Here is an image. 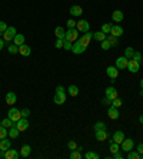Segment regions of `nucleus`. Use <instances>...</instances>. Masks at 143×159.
Returning <instances> with one entry per match:
<instances>
[{
    "instance_id": "49530a36",
    "label": "nucleus",
    "mask_w": 143,
    "mask_h": 159,
    "mask_svg": "<svg viewBox=\"0 0 143 159\" xmlns=\"http://www.w3.org/2000/svg\"><path fill=\"white\" fill-rule=\"evenodd\" d=\"M72 47H73V43L69 42V40H65V46H63V49H65V50H72Z\"/></svg>"
},
{
    "instance_id": "9b49d317",
    "label": "nucleus",
    "mask_w": 143,
    "mask_h": 159,
    "mask_svg": "<svg viewBox=\"0 0 143 159\" xmlns=\"http://www.w3.org/2000/svg\"><path fill=\"white\" fill-rule=\"evenodd\" d=\"M127 63H129V59L126 56H120L116 60V67L117 69H127Z\"/></svg>"
},
{
    "instance_id": "79ce46f5",
    "label": "nucleus",
    "mask_w": 143,
    "mask_h": 159,
    "mask_svg": "<svg viewBox=\"0 0 143 159\" xmlns=\"http://www.w3.org/2000/svg\"><path fill=\"white\" fill-rule=\"evenodd\" d=\"M63 46H65V39L56 40V43H54V47H56V49H63Z\"/></svg>"
},
{
    "instance_id": "20e7f679",
    "label": "nucleus",
    "mask_w": 143,
    "mask_h": 159,
    "mask_svg": "<svg viewBox=\"0 0 143 159\" xmlns=\"http://www.w3.org/2000/svg\"><path fill=\"white\" fill-rule=\"evenodd\" d=\"M16 29H14V26H9L7 27V30L3 33V40L6 42V43H9L10 40L14 39V36H16Z\"/></svg>"
},
{
    "instance_id": "09e8293b",
    "label": "nucleus",
    "mask_w": 143,
    "mask_h": 159,
    "mask_svg": "<svg viewBox=\"0 0 143 159\" xmlns=\"http://www.w3.org/2000/svg\"><path fill=\"white\" fill-rule=\"evenodd\" d=\"M7 27L9 26H7L4 22H0V33H4V32L7 30Z\"/></svg>"
},
{
    "instance_id": "f3484780",
    "label": "nucleus",
    "mask_w": 143,
    "mask_h": 159,
    "mask_svg": "<svg viewBox=\"0 0 143 159\" xmlns=\"http://www.w3.org/2000/svg\"><path fill=\"white\" fill-rule=\"evenodd\" d=\"M19 53L22 54V56H30V53H32V49H30V46H27L26 43H23V45H20L19 46Z\"/></svg>"
},
{
    "instance_id": "ddd939ff",
    "label": "nucleus",
    "mask_w": 143,
    "mask_h": 159,
    "mask_svg": "<svg viewBox=\"0 0 143 159\" xmlns=\"http://www.w3.org/2000/svg\"><path fill=\"white\" fill-rule=\"evenodd\" d=\"M106 75L110 78V79H117V76H119V69L116 66H109L106 69Z\"/></svg>"
},
{
    "instance_id": "cd10ccee",
    "label": "nucleus",
    "mask_w": 143,
    "mask_h": 159,
    "mask_svg": "<svg viewBox=\"0 0 143 159\" xmlns=\"http://www.w3.org/2000/svg\"><path fill=\"white\" fill-rule=\"evenodd\" d=\"M93 39L99 40V42H103V40L106 39V34H104L102 30H99V32H95V33H93Z\"/></svg>"
},
{
    "instance_id": "473e14b6",
    "label": "nucleus",
    "mask_w": 143,
    "mask_h": 159,
    "mask_svg": "<svg viewBox=\"0 0 143 159\" xmlns=\"http://www.w3.org/2000/svg\"><path fill=\"white\" fill-rule=\"evenodd\" d=\"M82 158H83V155H82V152L77 151V149H74V151L70 152V159H82Z\"/></svg>"
},
{
    "instance_id": "2f4dec72",
    "label": "nucleus",
    "mask_w": 143,
    "mask_h": 159,
    "mask_svg": "<svg viewBox=\"0 0 143 159\" xmlns=\"http://www.w3.org/2000/svg\"><path fill=\"white\" fill-rule=\"evenodd\" d=\"M0 125H1V126H4V128H7V129H9V128H12V126H14V122H13V120H10L9 118H6V119H3L1 122H0Z\"/></svg>"
},
{
    "instance_id": "393cba45",
    "label": "nucleus",
    "mask_w": 143,
    "mask_h": 159,
    "mask_svg": "<svg viewBox=\"0 0 143 159\" xmlns=\"http://www.w3.org/2000/svg\"><path fill=\"white\" fill-rule=\"evenodd\" d=\"M19 133H20V131L17 129V128H16V125L12 126V128H9V136H10V138L16 139V138L19 136Z\"/></svg>"
},
{
    "instance_id": "de8ad7c7",
    "label": "nucleus",
    "mask_w": 143,
    "mask_h": 159,
    "mask_svg": "<svg viewBox=\"0 0 143 159\" xmlns=\"http://www.w3.org/2000/svg\"><path fill=\"white\" fill-rule=\"evenodd\" d=\"M66 25H67L69 29H73V27H76V22H74L73 19H70V20H67V22H66Z\"/></svg>"
},
{
    "instance_id": "c03bdc74",
    "label": "nucleus",
    "mask_w": 143,
    "mask_h": 159,
    "mask_svg": "<svg viewBox=\"0 0 143 159\" xmlns=\"http://www.w3.org/2000/svg\"><path fill=\"white\" fill-rule=\"evenodd\" d=\"M122 103H123V102H122V99H120V98H116L115 100H112V105L116 106V107H120V106H122Z\"/></svg>"
},
{
    "instance_id": "bf43d9fd",
    "label": "nucleus",
    "mask_w": 143,
    "mask_h": 159,
    "mask_svg": "<svg viewBox=\"0 0 143 159\" xmlns=\"http://www.w3.org/2000/svg\"><path fill=\"white\" fill-rule=\"evenodd\" d=\"M139 93H140V96H142V98H143V89H142V90H140V92H139Z\"/></svg>"
},
{
    "instance_id": "603ef678",
    "label": "nucleus",
    "mask_w": 143,
    "mask_h": 159,
    "mask_svg": "<svg viewBox=\"0 0 143 159\" xmlns=\"http://www.w3.org/2000/svg\"><path fill=\"white\" fill-rule=\"evenodd\" d=\"M136 151H137L139 153H143V143H139V145H137Z\"/></svg>"
},
{
    "instance_id": "052dcab7",
    "label": "nucleus",
    "mask_w": 143,
    "mask_h": 159,
    "mask_svg": "<svg viewBox=\"0 0 143 159\" xmlns=\"http://www.w3.org/2000/svg\"><path fill=\"white\" fill-rule=\"evenodd\" d=\"M140 159H143V153H140Z\"/></svg>"
},
{
    "instance_id": "dca6fc26",
    "label": "nucleus",
    "mask_w": 143,
    "mask_h": 159,
    "mask_svg": "<svg viewBox=\"0 0 143 159\" xmlns=\"http://www.w3.org/2000/svg\"><path fill=\"white\" fill-rule=\"evenodd\" d=\"M95 136H96V139L99 142H103V140H107L109 139V135H107V131L103 129V131H96L95 132Z\"/></svg>"
},
{
    "instance_id": "2eb2a0df",
    "label": "nucleus",
    "mask_w": 143,
    "mask_h": 159,
    "mask_svg": "<svg viewBox=\"0 0 143 159\" xmlns=\"http://www.w3.org/2000/svg\"><path fill=\"white\" fill-rule=\"evenodd\" d=\"M20 156V153L16 151V149H7L4 151V159H17Z\"/></svg>"
},
{
    "instance_id": "f704fd0d",
    "label": "nucleus",
    "mask_w": 143,
    "mask_h": 159,
    "mask_svg": "<svg viewBox=\"0 0 143 159\" xmlns=\"http://www.w3.org/2000/svg\"><path fill=\"white\" fill-rule=\"evenodd\" d=\"M102 32H103L104 34H110V30H112V25L110 23H104L103 26H102V29H100Z\"/></svg>"
},
{
    "instance_id": "864d4df0",
    "label": "nucleus",
    "mask_w": 143,
    "mask_h": 159,
    "mask_svg": "<svg viewBox=\"0 0 143 159\" xmlns=\"http://www.w3.org/2000/svg\"><path fill=\"white\" fill-rule=\"evenodd\" d=\"M6 45H7V43L3 40V37H0V50L3 49V46H6Z\"/></svg>"
},
{
    "instance_id": "4c0bfd02",
    "label": "nucleus",
    "mask_w": 143,
    "mask_h": 159,
    "mask_svg": "<svg viewBox=\"0 0 143 159\" xmlns=\"http://www.w3.org/2000/svg\"><path fill=\"white\" fill-rule=\"evenodd\" d=\"M120 151V145L119 143H116V142H112L110 143V152L112 153H116Z\"/></svg>"
},
{
    "instance_id": "f257e3e1",
    "label": "nucleus",
    "mask_w": 143,
    "mask_h": 159,
    "mask_svg": "<svg viewBox=\"0 0 143 159\" xmlns=\"http://www.w3.org/2000/svg\"><path fill=\"white\" fill-rule=\"evenodd\" d=\"M67 99V95L65 93V87L63 86H57L56 87V95H54V98H53V102L56 103V105H63Z\"/></svg>"
},
{
    "instance_id": "b1692460",
    "label": "nucleus",
    "mask_w": 143,
    "mask_h": 159,
    "mask_svg": "<svg viewBox=\"0 0 143 159\" xmlns=\"http://www.w3.org/2000/svg\"><path fill=\"white\" fill-rule=\"evenodd\" d=\"M10 146H12V142L9 139H6V138L4 139H0V149L1 151H7Z\"/></svg>"
},
{
    "instance_id": "412c9836",
    "label": "nucleus",
    "mask_w": 143,
    "mask_h": 159,
    "mask_svg": "<svg viewBox=\"0 0 143 159\" xmlns=\"http://www.w3.org/2000/svg\"><path fill=\"white\" fill-rule=\"evenodd\" d=\"M123 12H120V10H115L113 12V14H112V19H113V22H116V23H120L122 20H123Z\"/></svg>"
},
{
    "instance_id": "a18cd8bd",
    "label": "nucleus",
    "mask_w": 143,
    "mask_h": 159,
    "mask_svg": "<svg viewBox=\"0 0 143 159\" xmlns=\"http://www.w3.org/2000/svg\"><path fill=\"white\" fill-rule=\"evenodd\" d=\"M67 148H69L70 151H74V149H77V143H76V142H73V140H70V142L67 143Z\"/></svg>"
},
{
    "instance_id": "13d9d810",
    "label": "nucleus",
    "mask_w": 143,
    "mask_h": 159,
    "mask_svg": "<svg viewBox=\"0 0 143 159\" xmlns=\"http://www.w3.org/2000/svg\"><path fill=\"white\" fill-rule=\"evenodd\" d=\"M140 87H142V89H143V79L140 80Z\"/></svg>"
},
{
    "instance_id": "72a5a7b5",
    "label": "nucleus",
    "mask_w": 143,
    "mask_h": 159,
    "mask_svg": "<svg viewBox=\"0 0 143 159\" xmlns=\"http://www.w3.org/2000/svg\"><path fill=\"white\" fill-rule=\"evenodd\" d=\"M7 136H9V129L0 125V139H4Z\"/></svg>"
},
{
    "instance_id": "f8f14e48",
    "label": "nucleus",
    "mask_w": 143,
    "mask_h": 159,
    "mask_svg": "<svg viewBox=\"0 0 143 159\" xmlns=\"http://www.w3.org/2000/svg\"><path fill=\"white\" fill-rule=\"evenodd\" d=\"M16 128L19 129L20 132L26 131L27 128H29V122H27V118H20V119L16 122Z\"/></svg>"
},
{
    "instance_id": "1a4fd4ad",
    "label": "nucleus",
    "mask_w": 143,
    "mask_h": 159,
    "mask_svg": "<svg viewBox=\"0 0 143 159\" xmlns=\"http://www.w3.org/2000/svg\"><path fill=\"white\" fill-rule=\"evenodd\" d=\"M127 69H129V72H132V73H137V72H139V69H140V63L136 62L135 59H129Z\"/></svg>"
},
{
    "instance_id": "4468645a",
    "label": "nucleus",
    "mask_w": 143,
    "mask_h": 159,
    "mask_svg": "<svg viewBox=\"0 0 143 159\" xmlns=\"http://www.w3.org/2000/svg\"><path fill=\"white\" fill-rule=\"evenodd\" d=\"M107 115H109V118L113 119V120L119 119V116H120V113H119V110H117V107H116V106H113V105L107 109Z\"/></svg>"
},
{
    "instance_id": "3c124183",
    "label": "nucleus",
    "mask_w": 143,
    "mask_h": 159,
    "mask_svg": "<svg viewBox=\"0 0 143 159\" xmlns=\"http://www.w3.org/2000/svg\"><path fill=\"white\" fill-rule=\"evenodd\" d=\"M113 158L115 159H123V155L120 152H116V153H113Z\"/></svg>"
},
{
    "instance_id": "f03ea898",
    "label": "nucleus",
    "mask_w": 143,
    "mask_h": 159,
    "mask_svg": "<svg viewBox=\"0 0 143 159\" xmlns=\"http://www.w3.org/2000/svg\"><path fill=\"white\" fill-rule=\"evenodd\" d=\"M79 32L76 27H73V29H69L67 32H66V34H65V40H69V42H72V43H74L76 40L79 39Z\"/></svg>"
},
{
    "instance_id": "a878e982",
    "label": "nucleus",
    "mask_w": 143,
    "mask_h": 159,
    "mask_svg": "<svg viewBox=\"0 0 143 159\" xmlns=\"http://www.w3.org/2000/svg\"><path fill=\"white\" fill-rule=\"evenodd\" d=\"M30 152H32V148H30V145H25L23 148H22V151H20V156L27 158V156L30 155Z\"/></svg>"
},
{
    "instance_id": "423d86ee",
    "label": "nucleus",
    "mask_w": 143,
    "mask_h": 159,
    "mask_svg": "<svg viewBox=\"0 0 143 159\" xmlns=\"http://www.w3.org/2000/svg\"><path fill=\"white\" fill-rule=\"evenodd\" d=\"M76 29H77L80 33H86V32H89V29H90V26H89V22L87 20H79V22H76Z\"/></svg>"
},
{
    "instance_id": "9d476101",
    "label": "nucleus",
    "mask_w": 143,
    "mask_h": 159,
    "mask_svg": "<svg viewBox=\"0 0 143 159\" xmlns=\"http://www.w3.org/2000/svg\"><path fill=\"white\" fill-rule=\"evenodd\" d=\"M106 98L110 99V100H115L116 98H119V96H117V89L116 87H113V86L106 87Z\"/></svg>"
},
{
    "instance_id": "39448f33",
    "label": "nucleus",
    "mask_w": 143,
    "mask_h": 159,
    "mask_svg": "<svg viewBox=\"0 0 143 159\" xmlns=\"http://www.w3.org/2000/svg\"><path fill=\"white\" fill-rule=\"evenodd\" d=\"M133 148H135V142H133V139H130V138H124L123 142L120 143V149L123 152H129Z\"/></svg>"
},
{
    "instance_id": "c9c22d12",
    "label": "nucleus",
    "mask_w": 143,
    "mask_h": 159,
    "mask_svg": "<svg viewBox=\"0 0 143 159\" xmlns=\"http://www.w3.org/2000/svg\"><path fill=\"white\" fill-rule=\"evenodd\" d=\"M7 50H9V53H12V54H16V53H19V46H16V45H7Z\"/></svg>"
},
{
    "instance_id": "6e6d98bb",
    "label": "nucleus",
    "mask_w": 143,
    "mask_h": 159,
    "mask_svg": "<svg viewBox=\"0 0 143 159\" xmlns=\"http://www.w3.org/2000/svg\"><path fill=\"white\" fill-rule=\"evenodd\" d=\"M4 158V151H0V159Z\"/></svg>"
},
{
    "instance_id": "58836bf2",
    "label": "nucleus",
    "mask_w": 143,
    "mask_h": 159,
    "mask_svg": "<svg viewBox=\"0 0 143 159\" xmlns=\"http://www.w3.org/2000/svg\"><path fill=\"white\" fill-rule=\"evenodd\" d=\"M133 53H135V49H133V47L129 46V47H126V49H124V56H126L127 59L133 56Z\"/></svg>"
},
{
    "instance_id": "7c9ffc66",
    "label": "nucleus",
    "mask_w": 143,
    "mask_h": 159,
    "mask_svg": "<svg viewBox=\"0 0 143 159\" xmlns=\"http://www.w3.org/2000/svg\"><path fill=\"white\" fill-rule=\"evenodd\" d=\"M127 159H140V153L137 152V151H129L127 152Z\"/></svg>"
},
{
    "instance_id": "aec40b11",
    "label": "nucleus",
    "mask_w": 143,
    "mask_h": 159,
    "mask_svg": "<svg viewBox=\"0 0 143 159\" xmlns=\"http://www.w3.org/2000/svg\"><path fill=\"white\" fill-rule=\"evenodd\" d=\"M110 34H112V36H116V37H119V36H122V34H123V27L117 26V25H115V26H112Z\"/></svg>"
},
{
    "instance_id": "a19ab883",
    "label": "nucleus",
    "mask_w": 143,
    "mask_h": 159,
    "mask_svg": "<svg viewBox=\"0 0 143 159\" xmlns=\"http://www.w3.org/2000/svg\"><path fill=\"white\" fill-rule=\"evenodd\" d=\"M103 129H106V125H104L103 122H96L95 123V132L96 131H103Z\"/></svg>"
},
{
    "instance_id": "37998d69",
    "label": "nucleus",
    "mask_w": 143,
    "mask_h": 159,
    "mask_svg": "<svg viewBox=\"0 0 143 159\" xmlns=\"http://www.w3.org/2000/svg\"><path fill=\"white\" fill-rule=\"evenodd\" d=\"M132 59H135L136 62L140 63V62H142V53H140V52H135V53H133V56H132Z\"/></svg>"
},
{
    "instance_id": "5701e85b",
    "label": "nucleus",
    "mask_w": 143,
    "mask_h": 159,
    "mask_svg": "<svg viewBox=\"0 0 143 159\" xmlns=\"http://www.w3.org/2000/svg\"><path fill=\"white\" fill-rule=\"evenodd\" d=\"M54 34H56V37H57V39H65L66 32H65V29H63L62 26H57L56 29H54Z\"/></svg>"
},
{
    "instance_id": "4be33fe9",
    "label": "nucleus",
    "mask_w": 143,
    "mask_h": 159,
    "mask_svg": "<svg viewBox=\"0 0 143 159\" xmlns=\"http://www.w3.org/2000/svg\"><path fill=\"white\" fill-rule=\"evenodd\" d=\"M82 13H83V9L80 6H77V4H74V6H72L70 7V14L72 16H82Z\"/></svg>"
},
{
    "instance_id": "6ab92c4d",
    "label": "nucleus",
    "mask_w": 143,
    "mask_h": 159,
    "mask_svg": "<svg viewBox=\"0 0 143 159\" xmlns=\"http://www.w3.org/2000/svg\"><path fill=\"white\" fill-rule=\"evenodd\" d=\"M112 139H113V142H116V143L120 145L124 139V133L122 132V131H116V132L113 133V138H112Z\"/></svg>"
},
{
    "instance_id": "0eeeda50",
    "label": "nucleus",
    "mask_w": 143,
    "mask_h": 159,
    "mask_svg": "<svg viewBox=\"0 0 143 159\" xmlns=\"http://www.w3.org/2000/svg\"><path fill=\"white\" fill-rule=\"evenodd\" d=\"M86 49H87V47H86V46H83V45H82V43L79 42V39H77L76 42H74V43H73V47H72V52L74 53V54H82V53L85 52Z\"/></svg>"
},
{
    "instance_id": "a211bd4d",
    "label": "nucleus",
    "mask_w": 143,
    "mask_h": 159,
    "mask_svg": "<svg viewBox=\"0 0 143 159\" xmlns=\"http://www.w3.org/2000/svg\"><path fill=\"white\" fill-rule=\"evenodd\" d=\"M16 100H17V96H16V93L14 92H7L6 93V103L10 106H13L16 103Z\"/></svg>"
},
{
    "instance_id": "6e6552de",
    "label": "nucleus",
    "mask_w": 143,
    "mask_h": 159,
    "mask_svg": "<svg viewBox=\"0 0 143 159\" xmlns=\"http://www.w3.org/2000/svg\"><path fill=\"white\" fill-rule=\"evenodd\" d=\"M92 39H93V33H92V32H86V33H83V36H82V37H79V42H80L83 46L87 47Z\"/></svg>"
},
{
    "instance_id": "680f3d73",
    "label": "nucleus",
    "mask_w": 143,
    "mask_h": 159,
    "mask_svg": "<svg viewBox=\"0 0 143 159\" xmlns=\"http://www.w3.org/2000/svg\"><path fill=\"white\" fill-rule=\"evenodd\" d=\"M0 151H1V149H0Z\"/></svg>"
},
{
    "instance_id": "5fc2aeb1",
    "label": "nucleus",
    "mask_w": 143,
    "mask_h": 159,
    "mask_svg": "<svg viewBox=\"0 0 143 159\" xmlns=\"http://www.w3.org/2000/svg\"><path fill=\"white\" fill-rule=\"evenodd\" d=\"M102 103H103V105H109V103H112V100L107 99V98H104V99L102 100Z\"/></svg>"
},
{
    "instance_id": "bb28decb",
    "label": "nucleus",
    "mask_w": 143,
    "mask_h": 159,
    "mask_svg": "<svg viewBox=\"0 0 143 159\" xmlns=\"http://www.w3.org/2000/svg\"><path fill=\"white\" fill-rule=\"evenodd\" d=\"M106 40L110 43V46H117V45H119V37H116V36L107 34V36H106Z\"/></svg>"
},
{
    "instance_id": "c756f323",
    "label": "nucleus",
    "mask_w": 143,
    "mask_h": 159,
    "mask_svg": "<svg viewBox=\"0 0 143 159\" xmlns=\"http://www.w3.org/2000/svg\"><path fill=\"white\" fill-rule=\"evenodd\" d=\"M13 40H14V45H16V46H20V45L25 43V36H23V34H16Z\"/></svg>"
},
{
    "instance_id": "c85d7f7f",
    "label": "nucleus",
    "mask_w": 143,
    "mask_h": 159,
    "mask_svg": "<svg viewBox=\"0 0 143 159\" xmlns=\"http://www.w3.org/2000/svg\"><path fill=\"white\" fill-rule=\"evenodd\" d=\"M67 92H69V95H70V96H73V98H74V96H77V95H79V87L76 86V85H70V86H69V89H67Z\"/></svg>"
},
{
    "instance_id": "ea45409f",
    "label": "nucleus",
    "mask_w": 143,
    "mask_h": 159,
    "mask_svg": "<svg viewBox=\"0 0 143 159\" xmlns=\"http://www.w3.org/2000/svg\"><path fill=\"white\" fill-rule=\"evenodd\" d=\"M100 47H102V50H109L112 46H110V43H109L107 40L104 39L103 42H100Z\"/></svg>"
},
{
    "instance_id": "8fccbe9b",
    "label": "nucleus",
    "mask_w": 143,
    "mask_h": 159,
    "mask_svg": "<svg viewBox=\"0 0 143 159\" xmlns=\"http://www.w3.org/2000/svg\"><path fill=\"white\" fill-rule=\"evenodd\" d=\"M22 113V118H27V116H30V109H23V110H20Z\"/></svg>"
},
{
    "instance_id": "4d7b16f0",
    "label": "nucleus",
    "mask_w": 143,
    "mask_h": 159,
    "mask_svg": "<svg viewBox=\"0 0 143 159\" xmlns=\"http://www.w3.org/2000/svg\"><path fill=\"white\" fill-rule=\"evenodd\" d=\"M139 120H140V123L143 125V115H140V118H139Z\"/></svg>"
},
{
    "instance_id": "7ed1b4c3",
    "label": "nucleus",
    "mask_w": 143,
    "mask_h": 159,
    "mask_svg": "<svg viewBox=\"0 0 143 159\" xmlns=\"http://www.w3.org/2000/svg\"><path fill=\"white\" fill-rule=\"evenodd\" d=\"M7 118L10 120H13L14 123H16V122L22 118V113H20V110L16 107V106H12V107L9 109V112H7Z\"/></svg>"
},
{
    "instance_id": "e433bc0d",
    "label": "nucleus",
    "mask_w": 143,
    "mask_h": 159,
    "mask_svg": "<svg viewBox=\"0 0 143 159\" xmlns=\"http://www.w3.org/2000/svg\"><path fill=\"white\" fill-rule=\"evenodd\" d=\"M99 158H100V156H99L96 152H90V151H89V152L85 153V159H99Z\"/></svg>"
}]
</instances>
